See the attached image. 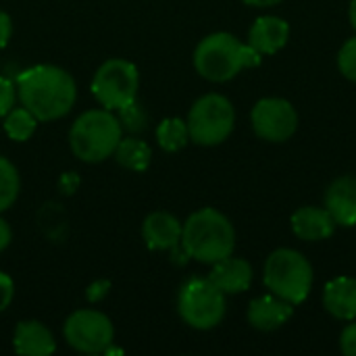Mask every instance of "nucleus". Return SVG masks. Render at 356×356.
I'll use <instances>...</instances> for the list:
<instances>
[{
  "label": "nucleus",
  "instance_id": "nucleus-30",
  "mask_svg": "<svg viewBox=\"0 0 356 356\" xmlns=\"http://www.w3.org/2000/svg\"><path fill=\"white\" fill-rule=\"evenodd\" d=\"M10 35H13V19L8 17V13L0 10V48L8 44Z\"/></svg>",
  "mask_w": 356,
  "mask_h": 356
},
{
  "label": "nucleus",
  "instance_id": "nucleus-3",
  "mask_svg": "<svg viewBox=\"0 0 356 356\" xmlns=\"http://www.w3.org/2000/svg\"><path fill=\"white\" fill-rule=\"evenodd\" d=\"M261 52L250 44H242L234 33L215 31L202 38L194 50V69L200 77L223 83L234 79L242 69L259 67Z\"/></svg>",
  "mask_w": 356,
  "mask_h": 356
},
{
  "label": "nucleus",
  "instance_id": "nucleus-19",
  "mask_svg": "<svg viewBox=\"0 0 356 356\" xmlns=\"http://www.w3.org/2000/svg\"><path fill=\"white\" fill-rule=\"evenodd\" d=\"M113 159L123 169L134 171V173H142L152 163V150H150V146L144 140L127 136V138H121V142L117 144Z\"/></svg>",
  "mask_w": 356,
  "mask_h": 356
},
{
  "label": "nucleus",
  "instance_id": "nucleus-27",
  "mask_svg": "<svg viewBox=\"0 0 356 356\" xmlns=\"http://www.w3.org/2000/svg\"><path fill=\"white\" fill-rule=\"evenodd\" d=\"M340 348L346 356H356V323H348L340 336Z\"/></svg>",
  "mask_w": 356,
  "mask_h": 356
},
{
  "label": "nucleus",
  "instance_id": "nucleus-13",
  "mask_svg": "<svg viewBox=\"0 0 356 356\" xmlns=\"http://www.w3.org/2000/svg\"><path fill=\"white\" fill-rule=\"evenodd\" d=\"M252 277H254L252 265L246 259H240V257H234V254L213 263V269L209 273V280L225 296L246 292L252 286Z\"/></svg>",
  "mask_w": 356,
  "mask_h": 356
},
{
  "label": "nucleus",
  "instance_id": "nucleus-20",
  "mask_svg": "<svg viewBox=\"0 0 356 356\" xmlns=\"http://www.w3.org/2000/svg\"><path fill=\"white\" fill-rule=\"evenodd\" d=\"M156 142L165 152H179L190 142L188 123L179 117L163 119L156 127Z\"/></svg>",
  "mask_w": 356,
  "mask_h": 356
},
{
  "label": "nucleus",
  "instance_id": "nucleus-26",
  "mask_svg": "<svg viewBox=\"0 0 356 356\" xmlns=\"http://www.w3.org/2000/svg\"><path fill=\"white\" fill-rule=\"evenodd\" d=\"M15 298V282L10 275L0 271V313H4Z\"/></svg>",
  "mask_w": 356,
  "mask_h": 356
},
{
  "label": "nucleus",
  "instance_id": "nucleus-2",
  "mask_svg": "<svg viewBox=\"0 0 356 356\" xmlns=\"http://www.w3.org/2000/svg\"><path fill=\"white\" fill-rule=\"evenodd\" d=\"M181 248L188 259L213 265L234 254L236 229L221 211L204 207L186 219L181 229Z\"/></svg>",
  "mask_w": 356,
  "mask_h": 356
},
{
  "label": "nucleus",
  "instance_id": "nucleus-21",
  "mask_svg": "<svg viewBox=\"0 0 356 356\" xmlns=\"http://www.w3.org/2000/svg\"><path fill=\"white\" fill-rule=\"evenodd\" d=\"M38 119L31 111H27L25 106H13L6 115H4V131L13 142H27L35 129H38Z\"/></svg>",
  "mask_w": 356,
  "mask_h": 356
},
{
  "label": "nucleus",
  "instance_id": "nucleus-6",
  "mask_svg": "<svg viewBox=\"0 0 356 356\" xmlns=\"http://www.w3.org/2000/svg\"><path fill=\"white\" fill-rule=\"evenodd\" d=\"M227 311L225 294L209 277L188 280L177 296V313L186 325L198 332L217 327Z\"/></svg>",
  "mask_w": 356,
  "mask_h": 356
},
{
  "label": "nucleus",
  "instance_id": "nucleus-23",
  "mask_svg": "<svg viewBox=\"0 0 356 356\" xmlns=\"http://www.w3.org/2000/svg\"><path fill=\"white\" fill-rule=\"evenodd\" d=\"M338 69L346 79L356 81V38L346 40L344 46L340 48V52H338Z\"/></svg>",
  "mask_w": 356,
  "mask_h": 356
},
{
  "label": "nucleus",
  "instance_id": "nucleus-16",
  "mask_svg": "<svg viewBox=\"0 0 356 356\" xmlns=\"http://www.w3.org/2000/svg\"><path fill=\"white\" fill-rule=\"evenodd\" d=\"M288 38H290V23L275 15L259 17L248 31V44L261 54L280 52L288 44Z\"/></svg>",
  "mask_w": 356,
  "mask_h": 356
},
{
  "label": "nucleus",
  "instance_id": "nucleus-1",
  "mask_svg": "<svg viewBox=\"0 0 356 356\" xmlns=\"http://www.w3.org/2000/svg\"><path fill=\"white\" fill-rule=\"evenodd\" d=\"M17 98L38 121L50 123L63 119L77 100L73 75L56 65H35L19 73Z\"/></svg>",
  "mask_w": 356,
  "mask_h": 356
},
{
  "label": "nucleus",
  "instance_id": "nucleus-11",
  "mask_svg": "<svg viewBox=\"0 0 356 356\" xmlns=\"http://www.w3.org/2000/svg\"><path fill=\"white\" fill-rule=\"evenodd\" d=\"M181 229L184 223L165 211L150 213L142 223V238L146 248L163 252V250H177L181 248Z\"/></svg>",
  "mask_w": 356,
  "mask_h": 356
},
{
  "label": "nucleus",
  "instance_id": "nucleus-25",
  "mask_svg": "<svg viewBox=\"0 0 356 356\" xmlns=\"http://www.w3.org/2000/svg\"><path fill=\"white\" fill-rule=\"evenodd\" d=\"M15 100H17V86H15V81H10V79L0 75V117H4L15 106Z\"/></svg>",
  "mask_w": 356,
  "mask_h": 356
},
{
  "label": "nucleus",
  "instance_id": "nucleus-7",
  "mask_svg": "<svg viewBox=\"0 0 356 356\" xmlns=\"http://www.w3.org/2000/svg\"><path fill=\"white\" fill-rule=\"evenodd\" d=\"M186 123L190 142L198 146H219L234 131L236 111L223 94H204L192 104Z\"/></svg>",
  "mask_w": 356,
  "mask_h": 356
},
{
  "label": "nucleus",
  "instance_id": "nucleus-33",
  "mask_svg": "<svg viewBox=\"0 0 356 356\" xmlns=\"http://www.w3.org/2000/svg\"><path fill=\"white\" fill-rule=\"evenodd\" d=\"M348 17H350V25L356 29V0H350V6H348Z\"/></svg>",
  "mask_w": 356,
  "mask_h": 356
},
{
  "label": "nucleus",
  "instance_id": "nucleus-22",
  "mask_svg": "<svg viewBox=\"0 0 356 356\" xmlns=\"http://www.w3.org/2000/svg\"><path fill=\"white\" fill-rule=\"evenodd\" d=\"M19 190H21V177L17 167L6 156L0 154V215L17 202Z\"/></svg>",
  "mask_w": 356,
  "mask_h": 356
},
{
  "label": "nucleus",
  "instance_id": "nucleus-9",
  "mask_svg": "<svg viewBox=\"0 0 356 356\" xmlns=\"http://www.w3.org/2000/svg\"><path fill=\"white\" fill-rule=\"evenodd\" d=\"M63 336L81 355H102L115 342V325L96 309H79L67 317Z\"/></svg>",
  "mask_w": 356,
  "mask_h": 356
},
{
  "label": "nucleus",
  "instance_id": "nucleus-5",
  "mask_svg": "<svg viewBox=\"0 0 356 356\" xmlns=\"http://www.w3.org/2000/svg\"><path fill=\"white\" fill-rule=\"evenodd\" d=\"M313 280V265L298 250L277 248L265 261L263 282L267 290L292 305H300L309 298Z\"/></svg>",
  "mask_w": 356,
  "mask_h": 356
},
{
  "label": "nucleus",
  "instance_id": "nucleus-14",
  "mask_svg": "<svg viewBox=\"0 0 356 356\" xmlns=\"http://www.w3.org/2000/svg\"><path fill=\"white\" fill-rule=\"evenodd\" d=\"M292 315H294V305L282 300L275 294L254 298L246 313L248 323L259 332H275L282 325H286Z\"/></svg>",
  "mask_w": 356,
  "mask_h": 356
},
{
  "label": "nucleus",
  "instance_id": "nucleus-4",
  "mask_svg": "<svg viewBox=\"0 0 356 356\" xmlns=\"http://www.w3.org/2000/svg\"><path fill=\"white\" fill-rule=\"evenodd\" d=\"M123 138L119 117L108 108H90L81 113L69 129V148L83 163H102L115 154Z\"/></svg>",
  "mask_w": 356,
  "mask_h": 356
},
{
  "label": "nucleus",
  "instance_id": "nucleus-10",
  "mask_svg": "<svg viewBox=\"0 0 356 356\" xmlns=\"http://www.w3.org/2000/svg\"><path fill=\"white\" fill-rule=\"evenodd\" d=\"M254 134L267 142H286L298 129V113L286 98H261L250 111Z\"/></svg>",
  "mask_w": 356,
  "mask_h": 356
},
{
  "label": "nucleus",
  "instance_id": "nucleus-24",
  "mask_svg": "<svg viewBox=\"0 0 356 356\" xmlns=\"http://www.w3.org/2000/svg\"><path fill=\"white\" fill-rule=\"evenodd\" d=\"M119 113V121H121V127L127 129V131H142L144 129V123H146V113L136 104V100L123 108L117 111Z\"/></svg>",
  "mask_w": 356,
  "mask_h": 356
},
{
  "label": "nucleus",
  "instance_id": "nucleus-31",
  "mask_svg": "<svg viewBox=\"0 0 356 356\" xmlns=\"http://www.w3.org/2000/svg\"><path fill=\"white\" fill-rule=\"evenodd\" d=\"M10 240H13V229L8 225V221L0 217V252H4L8 248Z\"/></svg>",
  "mask_w": 356,
  "mask_h": 356
},
{
  "label": "nucleus",
  "instance_id": "nucleus-8",
  "mask_svg": "<svg viewBox=\"0 0 356 356\" xmlns=\"http://www.w3.org/2000/svg\"><path fill=\"white\" fill-rule=\"evenodd\" d=\"M138 67L125 58L104 60L92 77V94L98 100V104L108 111H119L131 104L138 96Z\"/></svg>",
  "mask_w": 356,
  "mask_h": 356
},
{
  "label": "nucleus",
  "instance_id": "nucleus-28",
  "mask_svg": "<svg viewBox=\"0 0 356 356\" xmlns=\"http://www.w3.org/2000/svg\"><path fill=\"white\" fill-rule=\"evenodd\" d=\"M108 290H111V282H106V280H96L94 284L88 286L86 298H88V302H100V300L108 294Z\"/></svg>",
  "mask_w": 356,
  "mask_h": 356
},
{
  "label": "nucleus",
  "instance_id": "nucleus-29",
  "mask_svg": "<svg viewBox=\"0 0 356 356\" xmlns=\"http://www.w3.org/2000/svg\"><path fill=\"white\" fill-rule=\"evenodd\" d=\"M79 175L75 173V171H67V173H63L60 175V179H58V190H60V194H67V196H71L77 188H79Z\"/></svg>",
  "mask_w": 356,
  "mask_h": 356
},
{
  "label": "nucleus",
  "instance_id": "nucleus-17",
  "mask_svg": "<svg viewBox=\"0 0 356 356\" xmlns=\"http://www.w3.org/2000/svg\"><path fill=\"white\" fill-rule=\"evenodd\" d=\"M13 348L21 356H50L56 350V340L42 321L27 319L15 327Z\"/></svg>",
  "mask_w": 356,
  "mask_h": 356
},
{
  "label": "nucleus",
  "instance_id": "nucleus-18",
  "mask_svg": "<svg viewBox=\"0 0 356 356\" xmlns=\"http://www.w3.org/2000/svg\"><path fill=\"white\" fill-rule=\"evenodd\" d=\"M323 307L325 311L340 321L356 319V277H334L327 282L323 290Z\"/></svg>",
  "mask_w": 356,
  "mask_h": 356
},
{
  "label": "nucleus",
  "instance_id": "nucleus-15",
  "mask_svg": "<svg viewBox=\"0 0 356 356\" xmlns=\"http://www.w3.org/2000/svg\"><path fill=\"white\" fill-rule=\"evenodd\" d=\"M325 209L338 225H356V175H342L330 184L325 192Z\"/></svg>",
  "mask_w": 356,
  "mask_h": 356
},
{
  "label": "nucleus",
  "instance_id": "nucleus-12",
  "mask_svg": "<svg viewBox=\"0 0 356 356\" xmlns=\"http://www.w3.org/2000/svg\"><path fill=\"white\" fill-rule=\"evenodd\" d=\"M290 225L296 238L305 242H321L334 236L338 223L325 207H300L292 213Z\"/></svg>",
  "mask_w": 356,
  "mask_h": 356
},
{
  "label": "nucleus",
  "instance_id": "nucleus-32",
  "mask_svg": "<svg viewBox=\"0 0 356 356\" xmlns=\"http://www.w3.org/2000/svg\"><path fill=\"white\" fill-rule=\"evenodd\" d=\"M244 4H248V6H259V8H267V6H275V4H280L282 0H242Z\"/></svg>",
  "mask_w": 356,
  "mask_h": 356
}]
</instances>
